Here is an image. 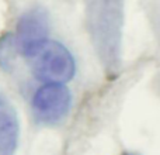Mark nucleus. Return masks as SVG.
Listing matches in <instances>:
<instances>
[{
	"mask_svg": "<svg viewBox=\"0 0 160 155\" xmlns=\"http://www.w3.org/2000/svg\"><path fill=\"white\" fill-rule=\"evenodd\" d=\"M91 34L101 50V56L107 67L115 68L118 61L119 28H121V4L118 3H96L91 6Z\"/></svg>",
	"mask_w": 160,
	"mask_h": 155,
	"instance_id": "obj_1",
	"label": "nucleus"
},
{
	"mask_svg": "<svg viewBox=\"0 0 160 155\" xmlns=\"http://www.w3.org/2000/svg\"><path fill=\"white\" fill-rule=\"evenodd\" d=\"M27 56L35 76L45 82L59 85L69 80L75 73V62L70 52L55 41L41 42Z\"/></svg>",
	"mask_w": 160,
	"mask_h": 155,
	"instance_id": "obj_2",
	"label": "nucleus"
},
{
	"mask_svg": "<svg viewBox=\"0 0 160 155\" xmlns=\"http://www.w3.org/2000/svg\"><path fill=\"white\" fill-rule=\"evenodd\" d=\"M70 107V93L65 86L58 83L41 88L32 99L35 117L44 123H56L66 116Z\"/></svg>",
	"mask_w": 160,
	"mask_h": 155,
	"instance_id": "obj_3",
	"label": "nucleus"
},
{
	"mask_svg": "<svg viewBox=\"0 0 160 155\" xmlns=\"http://www.w3.org/2000/svg\"><path fill=\"white\" fill-rule=\"evenodd\" d=\"M18 119L11 103L0 93V155H14L18 142Z\"/></svg>",
	"mask_w": 160,
	"mask_h": 155,
	"instance_id": "obj_4",
	"label": "nucleus"
},
{
	"mask_svg": "<svg viewBox=\"0 0 160 155\" xmlns=\"http://www.w3.org/2000/svg\"><path fill=\"white\" fill-rule=\"evenodd\" d=\"M45 35H47V21L41 14L30 13L20 21L18 41L25 55H28L34 48L44 42Z\"/></svg>",
	"mask_w": 160,
	"mask_h": 155,
	"instance_id": "obj_5",
	"label": "nucleus"
}]
</instances>
